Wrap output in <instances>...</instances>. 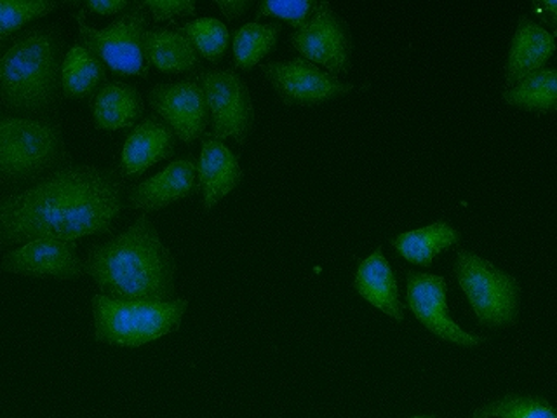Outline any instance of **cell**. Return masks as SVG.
Segmentation results:
<instances>
[{"instance_id":"obj_12","label":"cell","mask_w":557,"mask_h":418,"mask_svg":"<svg viewBox=\"0 0 557 418\" xmlns=\"http://www.w3.org/2000/svg\"><path fill=\"white\" fill-rule=\"evenodd\" d=\"M446 293H448V283L441 275L414 272V270H409L406 274V302L409 310L426 330L431 331L432 335L466 348L483 345L486 342L484 336L467 333L453 321L446 304Z\"/></svg>"},{"instance_id":"obj_29","label":"cell","mask_w":557,"mask_h":418,"mask_svg":"<svg viewBox=\"0 0 557 418\" xmlns=\"http://www.w3.org/2000/svg\"><path fill=\"white\" fill-rule=\"evenodd\" d=\"M144 4L153 22H171L174 17L191 16L197 11L190 0H147Z\"/></svg>"},{"instance_id":"obj_24","label":"cell","mask_w":557,"mask_h":418,"mask_svg":"<svg viewBox=\"0 0 557 418\" xmlns=\"http://www.w3.org/2000/svg\"><path fill=\"white\" fill-rule=\"evenodd\" d=\"M283 32L281 23L252 22L240 26L234 37V63L237 69L251 70L269 54L277 44L278 34Z\"/></svg>"},{"instance_id":"obj_27","label":"cell","mask_w":557,"mask_h":418,"mask_svg":"<svg viewBox=\"0 0 557 418\" xmlns=\"http://www.w3.org/2000/svg\"><path fill=\"white\" fill-rule=\"evenodd\" d=\"M54 0H0V42L60 8Z\"/></svg>"},{"instance_id":"obj_17","label":"cell","mask_w":557,"mask_h":418,"mask_svg":"<svg viewBox=\"0 0 557 418\" xmlns=\"http://www.w3.org/2000/svg\"><path fill=\"white\" fill-rule=\"evenodd\" d=\"M557 32L550 34L531 17H519L518 28L510 44L509 57L505 63V86H516L522 78L544 69L556 52Z\"/></svg>"},{"instance_id":"obj_10","label":"cell","mask_w":557,"mask_h":418,"mask_svg":"<svg viewBox=\"0 0 557 418\" xmlns=\"http://www.w3.org/2000/svg\"><path fill=\"white\" fill-rule=\"evenodd\" d=\"M261 72L286 104L310 107L338 100L354 89L352 84H345L336 75L301 57L289 61H270L261 66Z\"/></svg>"},{"instance_id":"obj_15","label":"cell","mask_w":557,"mask_h":418,"mask_svg":"<svg viewBox=\"0 0 557 418\" xmlns=\"http://www.w3.org/2000/svg\"><path fill=\"white\" fill-rule=\"evenodd\" d=\"M176 135L159 115H148L136 124L122 147L121 171L124 179L144 174L150 165L165 161L176 152Z\"/></svg>"},{"instance_id":"obj_33","label":"cell","mask_w":557,"mask_h":418,"mask_svg":"<svg viewBox=\"0 0 557 418\" xmlns=\"http://www.w3.org/2000/svg\"><path fill=\"white\" fill-rule=\"evenodd\" d=\"M411 418H437L435 415H418V417H411Z\"/></svg>"},{"instance_id":"obj_16","label":"cell","mask_w":557,"mask_h":418,"mask_svg":"<svg viewBox=\"0 0 557 418\" xmlns=\"http://www.w3.org/2000/svg\"><path fill=\"white\" fill-rule=\"evenodd\" d=\"M199 187L202 188V208L213 209L232 190L239 187L244 173L239 157L231 148L206 133L202 136L199 164H197Z\"/></svg>"},{"instance_id":"obj_25","label":"cell","mask_w":557,"mask_h":418,"mask_svg":"<svg viewBox=\"0 0 557 418\" xmlns=\"http://www.w3.org/2000/svg\"><path fill=\"white\" fill-rule=\"evenodd\" d=\"M470 418H557V408L544 397L505 394L475 409Z\"/></svg>"},{"instance_id":"obj_32","label":"cell","mask_w":557,"mask_h":418,"mask_svg":"<svg viewBox=\"0 0 557 418\" xmlns=\"http://www.w3.org/2000/svg\"><path fill=\"white\" fill-rule=\"evenodd\" d=\"M216 8L225 14L226 20H237V17L243 16V14L251 8V2H246V0L222 2V0H218Z\"/></svg>"},{"instance_id":"obj_21","label":"cell","mask_w":557,"mask_h":418,"mask_svg":"<svg viewBox=\"0 0 557 418\" xmlns=\"http://www.w3.org/2000/svg\"><path fill=\"white\" fill-rule=\"evenodd\" d=\"M460 241V232L446 220H440L417 231L397 234L392 239V246L405 260L411 261L414 266L429 267L435 257L457 246Z\"/></svg>"},{"instance_id":"obj_5","label":"cell","mask_w":557,"mask_h":418,"mask_svg":"<svg viewBox=\"0 0 557 418\" xmlns=\"http://www.w3.org/2000/svg\"><path fill=\"white\" fill-rule=\"evenodd\" d=\"M188 300L127 302L110 296H92L95 339L117 347H141L182 327Z\"/></svg>"},{"instance_id":"obj_3","label":"cell","mask_w":557,"mask_h":418,"mask_svg":"<svg viewBox=\"0 0 557 418\" xmlns=\"http://www.w3.org/2000/svg\"><path fill=\"white\" fill-rule=\"evenodd\" d=\"M60 22L34 23L0 42V110L54 115L65 100Z\"/></svg>"},{"instance_id":"obj_4","label":"cell","mask_w":557,"mask_h":418,"mask_svg":"<svg viewBox=\"0 0 557 418\" xmlns=\"http://www.w3.org/2000/svg\"><path fill=\"white\" fill-rule=\"evenodd\" d=\"M72 164L57 115H16L0 110V196L26 190Z\"/></svg>"},{"instance_id":"obj_18","label":"cell","mask_w":557,"mask_h":418,"mask_svg":"<svg viewBox=\"0 0 557 418\" xmlns=\"http://www.w3.org/2000/svg\"><path fill=\"white\" fill-rule=\"evenodd\" d=\"M354 287L376 309L388 314L397 322L405 321V305L400 302L397 279L382 248L374 249L370 257L359 263Z\"/></svg>"},{"instance_id":"obj_30","label":"cell","mask_w":557,"mask_h":418,"mask_svg":"<svg viewBox=\"0 0 557 418\" xmlns=\"http://www.w3.org/2000/svg\"><path fill=\"white\" fill-rule=\"evenodd\" d=\"M133 2L127 0H87L83 4L78 2H70V5H78L84 11H92V13L101 14V16H110V14L126 13Z\"/></svg>"},{"instance_id":"obj_9","label":"cell","mask_w":557,"mask_h":418,"mask_svg":"<svg viewBox=\"0 0 557 418\" xmlns=\"http://www.w3.org/2000/svg\"><path fill=\"white\" fill-rule=\"evenodd\" d=\"M293 48L313 65L330 74H348L352 63V37L347 23L327 2H319L318 11L309 23L293 32Z\"/></svg>"},{"instance_id":"obj_6","label":"cell","mask_w":557,"mask_h":418,"mask_svg":"<svg viewBox=\"0 0 557 418\" xmlns=\"http://www.w3.org/2000/svg\"><path fill=\"white\" fill-rule=\"evenodd\" d=\"M81 46L103 61L113 74L122 77L147 78L150 74V61L145 52V34L150 25V13L144 2H133L126 13L103 30H96L86 20V11L75 13Z\"/></svg>"},{"instance_id":"obj_2","label":"cell","mask_w":557,"mask_h":418,"mask_svg":"<svg viewBox=\"0 0 557 418\" xmlns=\"http://www.w3.org/2000/svg\"><path fill=\"white\" fill-rule=\"evenodd\" d=\"M86 275L115 300H174L176 260L148 214L104 243L87 248Z\"/></svg>"},{"instance_id":"obj_20","label":"cell","mask_w":557,"mask_h":418,"mask_svg":"<svg viewBox=\"0 0 557 418\" xmlns=\"http://www.w3.org/2000/svg\"><path fill=\"white\" fill-rule=\"evenodd\" d=\"M145 52L148 61L164 74H187L202 66V58L196 46L178 28L147 30Z\"/></svg>"},{"instance_id":"obj_22","label":"cell","mask_w":557,"mask_h":418,"mask_svg":"<svg viewBox=\"0 0 557 418\" xmlns=\"http://www.w3.org/2000/svg\"><path fill=\"white\" fill-rule=\"evenodd\" d=\"M107 83V66L92 52L81 44H75L66 52L63 61V95L66 100H92Z\"/></svg>"},{"instance_id":"obj_8","label":"cell","mask_w":557,"mask_h":418,"mask_svg":"<svg viewBox=\"0 0 557 418\" xmlns=\"http://www.w3.org/2000/svg\"><path fill=\"white\" fill-rule=\"evenodd\" d=\"M197 81L205 89L211 115L213 138H232L246 144L255 126V103L248 84L232 70L214 69L197 72Z\"/></svg>"},{"instance_id":"obj_13","label":"cell","mask_w":557,"mask_h":418,"mask_svg":"<svg viewBox=\"0 0 557 418\" xmlns=\"http://www.w3.org/2000/svg\"><path fill=\"white\" fill-rule=\"evenodd\" d=\"M0 269L23 278L77 281L86 275V261L78 257L77 241L37 239L5 251Z\"/></svg>"},{"instance_id":"obj_19","label":"cell","mask_w":557,"mask_h":418,"mask_svg":"<svg viewBox=\"0 0 557 418\" xmlns=\"http://www.w3.org/2000/svg\"><path fill=\"white\" fill-rule=\"evenodd\" d=\"M92 121L98 130L117 131L136 126L144 115L145 100L138 87L110 81L91 100Z\"/></svg>"},{"instance_id":"obj_31","label":"cell","mask_w":557,"mask_h":418,"mask_svg":"<svg viewBox=\"0 0 557 418\" xmlns=\"http://www.w3.org/2000/svg\"><path fill=\"white\" fill-rule=\"evenodd\" d=\"M531 11L535 13L540 22H544L545 25H550L556 28L557 32V0H545V2H533L531 4Z\"/></svg>"},{"instance_id":"obj_14","label":"cell","mask_w":557,"mask_h":418,"mask_svg":"<svg viewBox=\"0 0 557 418\" xmlns=\"http://www.w3.org/2000/svg\"><path fill=\"white\" fill-rule=\"evenodd\" d=\"M196 174V162L190 159L173 161L152 179L131 185L127 188V206L147 214L164 209L176 200L187 199L199 188Z\"/></svg>"},{"instance_id":"obj_11","label":"cell","mask_w":557,"mask_h":418,"mask_svg":"<svg viewBox=\"0 0 557 418\" xmlns=\"http://www.w3.org/2000/svg\"><path fill=\"white\" fill-rule=\"evenodd\" d=\"M147 100L156 115L185 144H191L206 135L209 107L205 89L196 75L176 83L157 84L148 91Z\"/></svg>"},{"instance_id":"obj_23","label":"cell","mask_w":557,"mask_h":418,"mask_svg":"<svg viewBox=\"0 0 557 418\" xmlns=\"http://www.w3.org/2000/svg\"><path fill=\"white\" fill-rule=\"evenodd\" d=\"M505 103L535 113L557 110V69H542L505 89Z\"/></svg>"},{"instance_id":"obj_1","label":"cell","mask_w":557,"mask_h":418,"mask_svg":"<svg viewBox=\"0 0 557 418\" xmlns=\"http://www.w3.org/2000/svg\"><path fill=\"white\" fill-rule=\"evenodd\" d=\"M126 205V179L119 168L72 162L34 187L0 196V249L110 234Z\"/></svg>"},{"instance_id":"obj_7","label":"cell","mask_w":557,"mask_h":418,"mask_svg":"<svg viewBox=\"0 0 557 418\" xmlns=\"http://www.w3.org/2000/svg\"><path fill=\"white\" fill-rule=\"evenodd\" d=\"M455 275L483 327L509 328L516 324L521 304L518 279L467 249H458Z\"/></svg>"},{"instance_id":"obj_28","label":"cell","mask_w":557,"mask_h":418,"mask_svg":"<svg viewBox=\"0 0 557 418\" xmlns=\"http://www.w3.org/2000/svg\"><path fill=\"white\" fill-rule=\"evenodd\" d=\"M319 2L312 0H270V2H260L257 8V22L260 17H281L292 23L295 28H300L305 23L312 20L318 11Z\"/></svg>"},{"instance_id":"obj_26","label":"cell","mask_w":557,"mask_h":418,"mask_svg":"<svg viewBox=\"0 0 557 418\" xmlns=\"http://www.w3.org/2000/svg\"><path fill=\"white\" fill-rule=\"evenodd\" d=\"M178 30L187 35L200 57H205L209 63H218L222 60L231 42L228 28L214 17H199L178 26Z\"/></svg>"}]
</instances>
